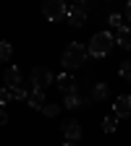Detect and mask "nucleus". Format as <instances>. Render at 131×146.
<instances>
[{
  "label": "nucleus",
  "instance_id": "13",
  "mask_svg": "<svg viewBox=\"0 0 131 146\" xmlns=\"http://www.w3.org/2000/svg\"><path fill=\"white\" fill-rule=\"evenodd\" d=\"M118 123H121V117H118L116 112H113V115H107V117L102 120V131H105V133H116Z\"/></svg>",
  "mask_w": 131,
  "mask_h": 146
},
{
  "label": "nucleus",
  "instance_id": "7",
  "mask_svg": "<svg viewBox=\"0 0 131 146\" xmlns=\"http://www.w3.org/2000/svg\"><path fill=\"white\" fill-rule=\"evenodd\" d=\"M63 136H66V141L79 143V138H81V123H79V120H68V123H63Z\"/></svg>",
  "mask_w": 131,
  "mask_h": 146
},
{
  "label": "nucleus",
  "instance_id": "9",
  "mask_svg": "<svg viewBox=\"0 0 131 146\" xmlns=\"http://www.w3.org/2000/svg\"><path fill=\"white\" fill-rule=\"evenodd\" d=\"M26 104H29L32 110H42V107L47 104L45 91H42V89H32V91H29V97H26Z\"/></svg>",
  "mask_w": 131,
  "mask_h": 146
},
{
  "label": "nucleus",
  "instance_id": "4",
  "mask_svg": "<svg viewBox=\"0 0 131 146\" xmlns=\"http://www.w3.org/2000/svg\"><path fill=\"white\" fill-rule=\"evenodd\" d=\"M55 84V76H52V70L50 68H45V65H37V68H32V86L34 89H47V86H52Z\"/></svg>",
  "mask_w": 131,
  "mask_h": 146
},
{
  "label": "nucleus",
  "instance_id": "19",
  "mask_svg": "<svg viewBox=\"0 0 131 146\" xmlns=\"http://www.w3.org/2000/svg\"><path fill=\"white\" fill-rule=\"evenodd\" d=\"M123 18H126V16H121V13H110V16H107V24L116 26V29H123Z\"/></svg>",
  "mask_w": 131,
  "mask_h": 146
},
{
  "label": "nucleus",
  "instance_id": "3",
  "mask_svg": "<svg viewBox=\"0 0 131 146\" xmlns=\"http://www.w3.org/2000/svg\"><path fill=\"white\" fill-rule=\"evenodd\" d=\"M42 16L47 21H63L68 16V8H66V0H45L42 3Z\"/></svg>",
  "mask_w": 131,
  "mask_h": 146
},
{
  "label": "nucleus",
  "instance_id": "2",
  "mask_svg": "<svg viewBox=\"0 0 131 146\" xmlns=\"http://www.w3.org/2000/svg\"><path fill=\"white\" fill-rule=\"evenodd\" d=\"M113 44H116V36L110 34V31H97L95 36L89 39V55L92 58H105V55L113 50Z\"/></svg>",
  "mask_w": 131,
  "mask_h": 146
},
{
  "label": "nucleus",
  "instance_id": "6",
  "mask_svg": "<svg viewBox=\"0 0 131 146\" xmlns=\"http://www.w3.org/2000/svg\"><path fill=\"white\" fill-rule=\"evenodd\" d=\"M66 18H68V24H71L73 29H79V26L87 24V8H84V5H71Z\"/></svg>",
  "mask_w": 131,
  "mask_h": 146
},
{
  "label": "nucleus",
  "instance_id": "8",
  "mask_svg": "<svg viewBox=\"0 0 131 146\" xmlns=\"http://www.w3.org/2000/svg\"><path fill=\"white\" fill-rule=\"evenodd\" d=\"M113 112H116L118 117H131V97H128V94H121V97H116Z\"/></svg>",
  "mask_w": 131,
  "mask_h": 146
},
{
  "label": "nucleus",
  "instance_id": "16",
  "mask_svg": "<svg viewBox=\"0 0 131 146\" xmlns=\"http://www.w3.org/2000/svg\"><path fill=\"white\" fill-rule=\"evenodd\" d=\"M118 76H121L123 81H128V84H131V60H123V63H121V68H118Z\"/></svg>",
  "mask_w": 131,
  "mask_h": 146
},
{
  "label": "nucleus",
  "instance_id": "14",
  "mask_svg": "<svg viewBox=\"0 0 131 146\" xmlns=\"http://www.w3.org/2000/svg\"><path fill=\"white\" fill-rule=\"evenodd\" d=\"M29 91H32V89H26L24 84H21V86H13V89H11V99H18V102H26Z\"/></svg>",
  "mask_w": 131,
  "mask_h": 146
},
{
  "label": "nucleus",
  "instance_id": "21",
  "mask_svg": "<svg viewBox=\"0 0 131 146\" xmlns=\"http://www.w3.org/2000/svg\"><path fill=\"white\" fill-rule=\"evenodd\" d=\"M5 123H8V112H5L3 107H0V125H5Z\"/></svg>",
  "mask_w": 131,
  "mask_h": 146
},
{
  "label": "nucleus",
  "instance_id": "1",
  "mask_svg": "<svg viewBox=\"0 0 131 146\" xmlns=\"http://www.w3.org/2000/svg\"><path fill=\"white\" fill-rule=\"evenodd\" d=\"M87 55H89V50H87L81 42H71V44L63 50L60 65H63L66 70H76V68H81V65L87 63Z\"/></svg>",
  "mask_w": 131,
  "mask_h": 146
},
{
  "label": "nucleus",
  "instance_id": "15",
  "mask_svg": "<svg viewBox=\"0 0 131 146\" xmlns=\"http://www.w3.org/2000/svg\"><path fill=\"white\" fill-rule=\"evenodd\" d=\"M63 107H68V110H79V107H84V102L79 99V94H66Z\"/></svg>",
  "mask_w": 131,
  "mask_h": 146
},
{
  "label": "nucleus",
  "instance_id": "18",
  "mask_svg": "<svg viewBox=\"0 0 131 146\" xmlns=\"http://www.w3.org/2000/svg\"><path fill=\"white\" fill-rule=\"evenodd\" d=\"M58 112H60V104H55V102H52V104L47 102V104L42 107V115H45V117H55Z\"/></svg>",
  "mask_w": 131,
  "mask_h": 146
},
{
  "label": "nucleus",
  "instance_id": "20",
  "mask_svg": "<svg viewBox=\"0 0 131 146\" xmlns=\"http://www.w3.org/2000/svg\"><path fill=\"white\" fill-rule=\"evenodd\" d=\"M11 102V89L5 86V89H0V107H5Z\"/></svg>",
  "mask_w": 131,
  "mask_h": 146
},
{
  "label": "nucleus",
  "instance_id": "12",
  "mask_svg": "<svg viewBox=\"0 0 131 146\" xmlns=\"http://www.w3.org/2000/svg\"><path fill=\"white\" fill-rule=\"evenodd\" d=\"M116 42H118L123 50H131V26H123V29H118Z\"/></svg>",
  "mask_w": 131,
  "mask_h": 146
},
{
  "label": "nucleus",
  "instance_id": "22",
  "mask_svg": "<svg viewBox=\"0 0 131 146\" xmlns=\"http://www.w3.org/2000/svg\"><path fill=\"white\" fill-rule=\"evenodd\" d=\"M123 16L131 21V0H126V11H123Z\"/></svg>",
  "mask_w": 131,
  "mask_h": 146
},
{
  "label": "nucleus",
  "instance_id": "17",
  "mask_svg": "<svg viewBox=\"0 0 131 146\" xmlns=\"http://www.w3.org/2000/svg\"><path fill=\"white\" fill-rule=\"evenodd\" d=\"M11 55H13V47H11V42H0V63L11 60Z\"/></svg>",
  "mask_w": 131,
  "mask_h": 146
},
{
  "label": "nucleus",
  "instance_id": "23",
  "mask_svg": "<svg viewBox=\"0 0 131 146\" xmlns=\"http://www.w3.org/2000/svg\"><path fill=\"white\" fill-rule=\"evenodd\" d=\"M73 3H76V5H84V8H87V5H89V0H73Z\"/></svg>",
  "mask_w": 131,
  "mask_h": 146
},
{
  "label": "nucleus",
  "instance_id": "11",
  "mask_svg": "<svg viewBox=\"0 0 131 146\" xmlns=\"http://www.w3.org/2000/svg\"><path fill=\"white\" fill-rule=\"evenodd\" d=\"M92 99L95 102H107L110 99V86L107 84H95L92 86Z\"/></svg>",
  "mask_w": 131,
  "mask_h": 146
},
{
  "label": "nucleus",
  "instance_id": "24",
  "mask_svg": "<svg viewBox=\"0 0 131 146\" xmlns=\"http://www.w3.org/2000/svg\"><path fill=\"white\" fill-rule=\"evenodd\" d=\"M63 146H79V143H73V141H66V143H63Z\"/></svg>",
  "mask_w": 131,
  "mask_h": 146
},
{
  "label": "nucleus",
  "instance_id": "5",
  "mask_svg": "<svg viewBox=\"0 0 131 146\" xmlns=\"http://www.w3.org/2000/svg\"><path fill=\"white\" fill-rule=\"evenodd\" d=\"M55 86H58L63 94H76V91H79L76 78H73L71 73H60V76H55Z\"/></svg>",
  "mask_w": 131,
  "mask_h": 146
},
{
  "label": "nucleus",
  "instance_id": "10",
  "mask_svg": "<svg viewBox=\"0 0 131 146\" xmlns=\"http://www.w3.org/2000/svg\"><path fill=\"white\" fill-rule=\"evenodd\" d=\"M5 84H8V89H13V86H21V70H18L16 65H11V68H5Z\"/></svg>",
  "mask_w": 131,
  "mask_h": 146
},
{
  "label": "nucleus",
  "instance_id": "25",
  "mask_svg": "<svg viewBox=\"0 0 131 146\" xmlns=\"http://www.w3.org/2000/svg\"><path fill=\"white\" fill-rule=\"evenodd\" d=\"M105 3H110V0H105Z\"/></svg>",
  "mask_w": 131,
  "mask_h": 146
}]
</instances>
